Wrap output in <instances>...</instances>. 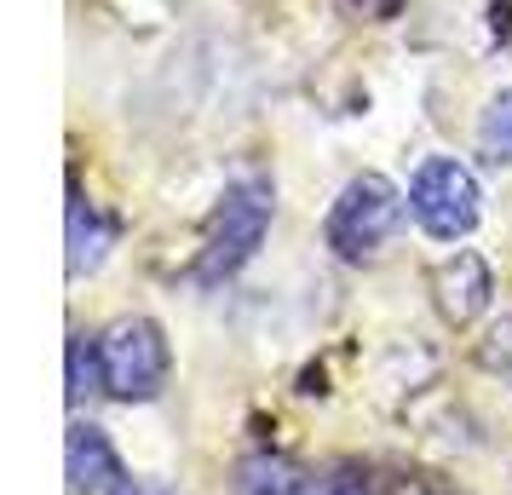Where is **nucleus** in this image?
<instances>
[{
    "label": "nucleus",
    "instance_id": "nucleus-1",
    "mask_svg": "<svg viewBox=\"0 0 512 495\" xmlns=\"http://www.w3.org/2000/svg\"><path fill=\"white\" fill-rule=\"evenodd\" d=\"M265 231H271V185L236 179L208 219L202 254H196V283H225V277H236L259 254Z\"/></svg>",
    "mask_w": 512,
    "mask_h": 495
},
{
    "label": "nucleus",
    "instance_id": "nucleus-2",
    "mask_svg": "<svg viewBox=\"0 0 512 495\" xmlns=\"http://www.w3.org/2000/svg\"><path fill=\"white\" fill-rule=\"evenodd\" d=\"M98 363H104V392L116 403L162 398L167 375H173L167 334L150 317H116L110 329L98 334Z\"/></svg>",
    "mask_w": 512,
    "mask_h": 495
},
{
    "label": "nucleus",
    "instance_id": "nucleus-3",
    "mask_svg": "<svg viewBox=\"0 0 512 495\" xmlns=\"http://www.w3.org/2000/svg\"><path fill=\"white\" fill-rule=\"evenodd\" d=\"M397 225H403V190L392 179H380V173H357L334 196L323 236L340 260H374L397 236Z\"/></svg>",
    "mask_w": 512,
    "mask_h": 495
},
{
    "label": "nucleus",
    "instance_id": "nucleus-4",
    "mask_svg": "<svg viewBox=\"0 0 512 495\" xmlns=\"http://www.w3.org/2000/svg\"><path fill=\"white\" fill-rule=\"evenodd\" d=\"M409 213L426 236L438 242H461L472 236L478 213H484V196H478V179L472 167H461L455 156H426L409 179Z\"/></svg>",
    "mask_w": 512,
    "mask_h": 495
},
{
    "label": "nucleus",
    "instance_id": "nucleus-5",
    "mask_svg": "<svg viewBox=\"0 0 512 495\" xmlns=\"http://www.w3.org/2000/svg\"><path fill=\"white\" fill-rule=\"evenodd\" d=\"M489 294H495V277H489V265L472 248H455L449 260L432 265V306H438L443 323L466 329L472 317L489 311Z\"/></svg>",
    "mask_w": 512,
    "mask_h": 495
},
{
    "label": "nucleus",
    "instance_id": "nucleus-6",
    "mask_svg": "<svg viewBox=\"0 0 512 495\" xmlns=\"http://www.w3.org/2000/svg\"><path fill=\"white\" fill-rule=\"evenodd\" d=\"M64 467H70V490L75 495H116L121 484H127L116 444H110L104 426H93V421L70 426V438H64Z\"/></svg>",
    "mask_w": 512,
    "mask_h": 495
},
{
    "label": "nucleus",
    "instance_id": "nucleus-7",
    "mask_svg": "<svg viewBox=\"0 0 512 495\" xmlns=\"http://www.w3.org/2000/svg\"><path fill=\"white\" fill-rule=\"evenodd\" d=\"M110 248H116V225L81 190H70V277L98 271V265L110 260Z\"/></svg>",
    "mask_w": 512,
    "mask_h": 495
},
{
    "label": "nucleus",
    "instance_id": "nucleus-8",
    "mask_svg": "<svg viewBox=\"0 0 512 495\" xmlns=\"http://www.w3.org/2000/svg\"><path fill=\"white\" fill-rule=\"evenodd\" d=\"M300 467L282 455H248L236 467V495H300Z\"/></svg>",
    "mask_w": 512,
    "mask_h": 495
},
{
    "label": "nucleus",
    "instance_id": "nucleus-9",
    "mask_svg": "<svg viewBox=\"0 0 512 495\" xmlns=\"http://www.w3.org/2000/svg\"><path fill=\"white\" fill-rule=\"evenodd\" d=\"M478 150L495 167H512V87L484 104V116H478Z\"/></svg>",
    "mask_w": 512,
    "mask_h": 495
},
{
    "label": "nucleus",
    "instance_id": "nucleus-10",
    "mask_svg": "<svg viewBox=\"0 0 512 495\" xmlns=\"http://www.w3.org/2000/svg\"><path fill=\"white\" fill-rule=\"evenodd\" d=\"M70 403H87L104 392V363H98V340L93 334H70Z\"/></svg>",
    "mask_w": 512,
    "mask_h": 495
},
{
    "label": "nucleus",
    "instance_id": "nucleus-11",
    "mask_svg": "<svg viewBox=\"0 0 512 495\" xmlns=\"http://www.w3.org/2000/svg\"><path fill=\"white\" fill-rule=\"evenodd\" d=\"M478 369L495 375L501 386H512V317H495V323L478 334Z\"/></svg>",
    "mask_w": 512,
    "mask_h": 495
},
{
    "label": "nucleus",
    "instance_id": "nucleus-12",
    "mask_svg": "<svg viewBox=\"0 0 512 495\" xmlns=\"http://www.w3.org/2000/svg\"><path fill=\"white\" fill-rule=\"evenodd\" d=\"M317 495H380V484H374V472H363V467H340Z\"/></svg>",
    "mask_w": 512,
    "mask_h": 495
},
{
    "label": "nucleus",
    "instance_id": "nucleus-13",
    "mask_svg": "<svg viewBox=\"0 0 512 495\" xmlns=\"http://www.w3.org/2000/svg\"><path fill=\"white\" fill-rule=\"evenodd\" d=\"M116 495H173V490H162V484H133V478H127Z\"/></svg>",
    "mask_w": 512,
    "mask_h": 495
}]
</instances>
